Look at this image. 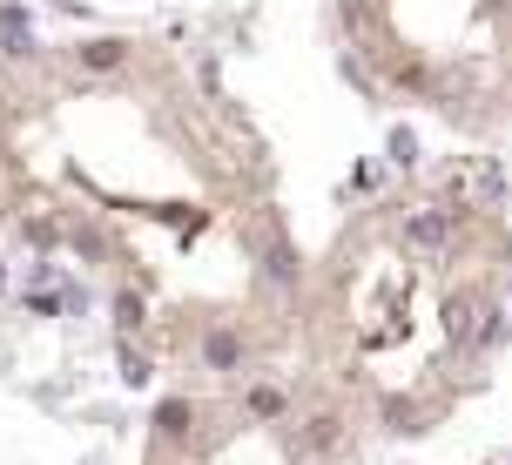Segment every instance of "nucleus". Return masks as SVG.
<instances>
[{
    "mask_svg": "<svg viewBox=\"0 0 512 465\" xmlns=\"http://www.w3.org/2000/svg\"><path fill=\"white\" fill-rule=\"evenodd\" d=\"M0 209L95 263L162 358L270 364L290 317L283 236L223 108L128 41L0 68Z\"/></svg>",
    "mask_w": 512,
    "mask_h": 465,
    "instance_id": "nucleus-1",
    "label": "nucleus"
},
{
    "mask_svg": "<svg viewBox=\"0 0 512 465\" xmlns=\"http://www.w3.org/2000/svg\"><path fill=\"white\" fill-rule=\"evenodd\" d=\"M506 243L486 189L425 182L371 203L310 297V378L351 418L411 432L452 405L506 317Z\"/></svg>",
    "mask_w": 512,
    "mask_h": 465,
    "instance_id": "nucleus-2",
    "label": "nucleus"
},
{
    "mask_svg": "<svg viewBox=\"0 0 512 465\" xmlns=\"http://www.w3.org/2000/svg\"><path fill=\"white\" fill-rule=\"evenodd\" d=\"M149 465H364L358 418L317 378L250 364L155 412Z\"/></svg>",
    "mask_w": 512,
    "mask_h": 465,
    "instance_id": "nucleus-3",
    "label": "nucleus"
},
{
    "mask_svg": "<svg viewBox=\"0 0 512 465\" xmlns=\"http://www.w3.org/2000/svg\"><path fill=\"white\" fill-rule=\"evenodd\" d=\"M351 41L391 95L499 115L512 95V0H351Z\"/></svg>",
    "mask_w": 512,
    "mask_h": 465,
    "instance_id": "nucleus-4",
    "label": "nucleus"
}]
</instances>
